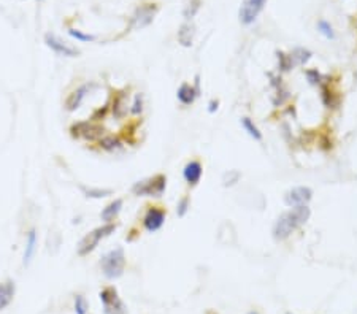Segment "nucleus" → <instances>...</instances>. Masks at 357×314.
Segmentation results:
<instances>
[{
	"mask_svg": "<svg viewBox=\"0 0 357 314\" xmlns=\"http://www.w3.org/2000/svg\"><path fill=\"white\" fill-rule=\"evenodd\" d=\"M118 228V222H103L102 225L95 227L94 230H91L89 234H86L81 241L78 243V249L76 254L79 257H86L89 256L92 251H95V247L99 246V243L110 237L111 234H115V230Z\"/></svg>",
	"mask_w": 357,
	"mask_h": 314,
	"instance_id": "f257e3e1",
	"label": "nucleus"
},
{
	"mask_svg": "<svg viewBox=\"0 0 357 314\" xmlns=\"http://www.w3.org/2000/svg\"><path fill=\"white\" fill-rule=\"evenodd\" d=\"M69 132L73 140H85L88 143H95L97 140L102 138L107 134V129L102 122H94L88 119V121L73 122Z\"/></svg>",
	"mask_w": 357,
	"mask_h": 314,
	"instance_id": "f03ea898",
	"label": "nucleus"
},
{
	"mask_svg": "<svg viewBox=\"0 0 357 314\" xmlns=\"http://www.w3.org/2000/svg\"><path fill=\"white\" fill-rule=\"evenodd\" d=\"M125 253L122 247H115V249L108 251L102 260H100V268L105 278L108 279H118L124 275L125 270Z\"/></svg>",
	"mask_w": 357,
	"mask_h": 314,
	"instance_id": "7ed1b4c3",
	"label": "nucleus"
},
{
	"mask_svg": "<svg viewBox=\"0 0 357 314\" xmlns=\"http://www.w3.org/2000/svg\"><path fill=\"white\" fill-rule=\"evenodd\" d=\"M167 189V176L164 173H156L132 186L135 197H160Z\"/></svg>",
	"mask_w": 357,
	"mask_h": 314,
	"instance_id": "20e7f679",
	"label": "nucleus"
},
{
	"mask_svg": "<svg viewBox=\"0 0 357 314\" xmlns=\"http://www.w3.org/2000/svg\"><path fill=\"white\" fill-rule=\"evenodd\" d=\"M159 13V4L156 2H143L140 4L131 16V29L141 30L153 24L156 14Z\"/></svg>",
	"mask_w": 357,
	"mask_h": 314,
	"instance_id": "39448f33",
	"label": "nucleus"
},
{
	"mask_svg": "<svg viewBox=\"0 0 357 314\" xmlns=\"http://www.w3.org/2000/svg\"><path fill=\"white\" fill-rule=\"evenodd\" d=\"M165 218H167V208L164 205L151 203V205L146 206V211L141 218V225L144 230L154 234L165 224Z\"/></svg>",
	"mask_w": 357,
	"mask_h": 314,
	"instance_id": "423d86ee",
	"label": "nucleus"
},
{
	"mask_svg": "<svg viewBox=\"0 0 357 314\" xmlns=\"http://www.w3.org/2000/svg\"><path fill=\"white\" fill-rule=\"evenodd\" d=\"M99 297L103 305V314H127V306L121 300L115 286H105Z\"/></svg>",
	"mask_w": 357,
	"mask_h": 314,
	"instance_id": "0eeeda50",
	"label": "nucleus"
},
{
	"mask_svg": "<svg viewBox=\"0 0 357 314\" xmlns=\"http://www.w3.org/2000/svg\"><path fill=\"white\" fill-rule=\"evenodd\" d=\"M97 88L95 82L92 81H88V82H83V85L76 86L73 91H70L66 97V100H64V108H66L69 113H73L76 111L81 105H83V102L86 100V97Z\"/></svg>",
	"mask_w": 357,
	"mask_h": 314,
	"instance_id": "6e6552de",
	"label": "nucleus"
},
{
	"mask_svg": "<svg viewBox=\"0 0 357 314\" xmlns=\"http://www.w3.org/2000/svg\"><path fill=\"white\" fill-rule=\"evenodd\" d=\"M129 89L131 88H122V89H113L110 97V113L113 118L121 121L127 116L129 113Z\"/></svg>",
	"mask_w": 357,
	"mask_h": 314,
	"instance_id": "1a4fd4ad",
	"label": "nucleus"
},
{
	"mask_svg": "<svg viewBox=\"0 0 357 314\" xmlns=\"http://www.w3.org/2000/svg\"><path fill=\"white\" fill-rule=\"evenodd\" d=\"M267 4V0H243V4L240 7V13H238V18L240 23L243 26H251L257 16L261 14V11L264 10Z\"/></svg>",
	"mask_w": 357,
	"mask_h": 314,
	"instance_id": "9d476101",
	"label": "nucleus"
},
{
	"mask_svg": "<svg viewBox=\"0 0 357 314\" xmlns=\"http://www.w3.org/2000/svg\"><path fill=\"white\" fill-rule=\"evenodd\" d=\"M313 198V191L308 186H297L284 194V203L290 208L299 205H308Z\"/></svg>",
	"mask_w": 357,
	"mask_h": 314,
	"instance_id": "9b49d317",
	"label": "nucleus"
},
{
	"mask_svg": "<svg viewBox=\"0 0 357 314\" xmlns=\"http://www.w3.org/2000/svg\"><path fill=\"white\" fill-rule=\"evenodd\" d=\"M45 43L46 46L51 49L53 53H56L57 56H64V57H78L81 53L79 49L67 45L66 41H62L59 37H56L54 34H46L45 35Z\"/></svg>",
	"mask_w": 357,
	"mask_h": 314,
	"instance_id": "f8f14e48",
	"label": "nucleus"
},
{
	"mask_svg": "<svg viewBox=\"0 0 357 314\" xmlns=\"http://www.w3.org/2000/svg\"><path fill=\"white\" fill-rule=\"evenodd\" d=\"M294 230H297V228L294 224H292L289 214L286 211L277 219V222H275V225H273V238L277 241H286L292 234H294Z\"/></svg>",
	"mask_w": 357,
	"mask_h": 314,
	"instance_id": "ddd939ff",
	"label": "nucleus"
},
{
	"mask_svg": "<svg viewBox=\"0 0 357 314\" xmlns=\"http://www.w3.org/2000/svg\"><path fill=\"white\" fill-rule=\"evenodd\" d=\"M202 175H203V165L199 159H192L184 165L183 176L189 187H196L200 183Z\"/></svg>",
	"mask_w": 357,
	"mask_h": 314,
	"instance_id": "4468645a",
	"label": "nucleus"
},
{
	"mask_svg": "<svg viewBox=\"0 0 357 314\" xmlns=\"http://www.w3.org/2000/svg\"><path fill=\"white\" fill-rule=\"evenodd\" d=\"M121 146H122V140L119 135H115V134H105L102 138L95 141V150L103 151V153H113V151L119 150Z\"/></svg>",
	"mask_w": 357,
	"mask_h": 314,
	"instance_id": "2eb2a0df",
	"label": "nucleus"
},
{
	"mask_svg": "<svg viewBox=\"0 0 357 314\" xmlns=\"http://www.w3.org/2000/svg\"><path fill=\"white\" fill-rule=\"evenodd\" d=\"M319 88H321V100H322L324 107L329 108V110L338 108V105H340V95H338V92L326 81H324Z\"/></svg>",
	"mask_w": 357,
	"mask_h": 314,
	"instance_id": "dca6fc26",
	"label": "nucleus"
},
{
	"mask_svg": "<svg viewBox=\"0 0 357 314\" xmlns=\"http://www.w3.org/2000/svg\"><path fill=\"white\" fill-rule=\"evenodd\" d=\"M37 244H38V237H37V230L30 228L26 237V247H24V256H23V263L24 267H27L29 263L34 259L37 253Z\"/></svg>",
	"mask_w": 357,
	"mask_h": 314,
	"instance_id": "f3484780",
	"label": "nucleus"
},
{
	"mask_svg": "<svg viewBox=\"0 0 357 314\" xmlns=\"http://www.w3.org/2000/svg\"><path fill=\"white\" fill-rule=\"evenodd\" d=\"M287 214H289L292 224L296 225V228H299L308 222V219H310V216H311V210L308 205H299V206H294L292 210H289Z\"/></svg>",
	"mask_w": 357,
	"mask_h": 314,
	"instance_id": "a211bd4d",
	"label": "nucleus"
},
{
	"mask_svg": "<svg viewBox=\"0 0 357 314\" xmlns=\"http://www.w3.org/2000/svg\"><path fill=\"white\" fill-rule=\"evenodd\" d=\"M194 37H196V26H194L192 23H184L180 26V29H178V34H176V38H178V43H180L181 46L184 48H191L194 45Z\"/></svg>",
	"mask_w": 357,
	"mask_h": 314,
	"instance_id": "6ab92c4d",
	"label": "nucleus"
},
{
	"mask_svg": "<svg viewBox=\"0 0 357 314\" xmlns=\"http://www.w3.org/2000/svg\"><path fill=\"white\" fill-rule=\"evenodd\" d=\"M122 205H124L122 198H115V200H111L100 213L102 221L103 222H115L119 216L121 210H122Z\"/></svg>",
	"mask_w": 357,
	"mask_h": 314,
	"instance_id": "aec40b11",
	"label": "nucleus"
},
{
	"mask_svg": "<svg viewBox=\"0 0 357 314\" xmlns=\"http://www.w3.org/2000/svg\"><path fill=\"white\" fill-rule=\"evenodd\" d=\"M176 97H178V100H180L181 105L184 107H191L194 102H196V98L199 97L196 89H194L192 85H189V82H181V86L178 88L176 91Z\"/></svg>",
	"mask_w": 357,
	"mask_h": 314,
	"instance_id": "412c9836",
	"label": "nucleus"
},
{
	"mask_svg": "<svg viewBox=\"0 0 357 314\" xmlns=\"http://www.w3.org/2000/svg\"><path fill=\"white\" fill-rule=\"evenodd\" d=\"M311 56H313V53L306 48H294L289 53L292 67H303V65L311 59Z\"/></svg>",
	"mask_w": 357,
	"mask_h": 314,
	"instance_id": "4be33fe9",
	"label": "nucleus"
},
{
	"mask_svg": "<svg viewBox=\"0 0 357 314\" xmlns=\"http://www.w3.org/2000/svg\"><path fill=\"white\" fill-rule=\"evenodd\" d=\"M0 286H2V290H0V309H4L13 302L16 286H14V283L11 279H7L5 283L0 284Z\"/></svg>",
	"mask_w": 357,
	"mask_h": 314,
	"instance_id": "5701e85b",
	"label": "nucleus"
},
{
	"mask_svg": "<svg viewBox=\"0 0 357 314\" xmlns=\"http://www.w3.org/2000/svg\"><path fill=\"white\" fill-rule=\"evenodd\" d=\"M140 121H134V122H129L127 125H124L121 129V140L122 143H127V144H134L135 143V134H137V127H138Z\"/></svg>",
	"mask_w": 357,
	"mask_h": 314,
	"instance_id": "b1692460",
	"label": "nucleus"
},
{
	"mask_svg": "<svg viewBox=\"0 0 357 314\" xmlns=\"http://www.w3.org/2000/svg\"><path fill=\"white\" fill-rule=\"evenodd\" d=\"M241 125H243V129H245V130L248 132V135H249L251 138H254L256 141H262V138H264L262 132L259 130V127L254 124V121H253L251 118H248V116L241 118Z\"/></svg>",
	"mask_w": 357,
	"mask_h": 314,
	"instance_id": "393cba45",
	"label": "nucleus"
},
{
	"mask_svg": "<svg viewBox=\"0 0 357 314\" xmlns=\"http://www.w3.org/2000/svg\"><path fill=\"white\" fill-rule=\"evenodd\" d=\"M81 192H83L88 198H103V197H110L113 195V189H102V187H88V186H79Z\"/></svg>",
	"mask_w": 357,
	"mask_h": 314,
	"instance_id": "a878e982",
	"label": "nucleus"
},
{
	"mask_svg": "<svg viewBox=\"0 0 357 314\" xmlns=\"http://www.w3.org/2000/svg\"><path fill=\"white\" fill-rule=\"evenodd\" d=\"M200 5H202V0H186L184 4V8H183V16L184 19L189 23L194 19V16H196L200 10Z\"/></svg>",
	"mask_w": 357,
	"mask_h": 314,
	"instance_id": "bb28decb",
	"label": "nucleus"
},
{
	"mask_svg": "<svg viewBox=\"0 0 357 314\" xmlns=\"http://www.w3.org/2000/svg\"><path fill=\"white\" fill-rule=\"evenodd\" d=\"M129 111H131V114L135 118L141 116L143 111H144V95H143V92H135L132 105H131V108H129Z\"/></svg>",
	"mask_w": 357,
	"mask_h": 314,
	"instance_id": "cd10ccee",
	"label": "nucleus"
},
{
	"mask_svg": "<svg viewBox=\"0 0 357 314\" xmlns=\"http://www.w3.org/2000/svg\"><path fill=\"white\" fill-rule=\"evenodd\" d=\"M305 76L308 79L311 86H321L324 81H326V76H324L318 69H306L305 70Z\"/></svg>",
	"mask_w": 357,
	"mask_h": 314,
	"instance_id": "c85d7f7f",
	"label": "nucleus"
},
{
	"mask_svg": "<svg viewBox=\"0 0 357 314\" xmlns=\"http://www.w3.org/2000/svg\"><path fill=\"white\" fill-rule=\"evenodd\" d=\"M277 57H278V70L286 73V72H290L292 69V62H290V57L289 54H286L284 51H277Z\"/></svg>",
	"mask_w": 357,
	"mask_h": 314,
	"instance_id": "c756f323",
	"label": "nucleus"
},
{
	"mask_svg": "<svg viewBox=\"0 0 357 314\" xmlns=\"http://www.w3.org/2000/svg\"><path fill=\"white\" fill-rule=\"evenodd\" d=\"M191 208V197L187 194H184L180 200H178L176 203V214H178V218H184L187 211Z\"/></svg>",
	"mask_w": 357,
	"mask_h": 314,
	"instance_id": "7c9ffc66",
	"label": "nucleus"
},
{
	"mask_svg": "<svg viewBox=\"0 0 357 314\" xmlns=\"http://www.w3.org/2000/svg\"><path fill=\"white\" fill-rule=\"evenodd\" d=\"M318 30L321 32V34L326 37L327 40H333L335 38V32H333V27L329 21L326 19H319L318 21Z\"/></svg>",
	"mask_w": 357,
	"mask_h": 314,
	"instance_id": "2f4dec72",
	"label": "nucleus"
},
{
	"mask_svg": "<svg viewBox=\"0 0 357 314\" xmlns=\"http://www.w3.org/2000/svg\"><path fill=\"white\" fill-rule=\"evenodd\" d=\"M69 35L73 37V38L78 40V41H83V43H89V41H95V40H97L95 35L85 34V32H81V30H78V29H73V27H69Z\"/></svg>",
	"mask_w": 357,
	"mask_h": 314,
	"instance_id": "473e14b6",
	"label": "nucleus"
},
{
	"mask_svg": "<svg viewBox=\"0 0 357 314\" xmlns=\"http://www.w3.org/2000/svg\"><path fill=\"white\" fill-rule=\"evenodd\" d=\"M240 178H241V173L238 170H229L222 176V184H224V187H230V186L238 183Z\"/></svg>",
	"mask_w": 357,
	"mask_h": 314,
	"instance_id": "72a5a7b5",
	"label": "nucleus"
},
{
	"mask_svg": "<svg viewBox=\"0 0 357 314\" xmlns=\"http://www.w3.org/2000/svg\"><path fill=\"white\" fill-rule=\"evenodd\" d=\"M89 311V303L88 300L85 299V295H75V312L76 314H88Z\"/></svg>",
	"mask_w": 357,
	"mask_h": 314,
	"instance_id": "f704fd0d",
	"label": "nucleus"
},
{
	"mask_svg": "<svg viewBox=\"0 0 357 314\" xmlns=\"http://www.w3.org/2000/svg\"><path fill=\"white\" fill-rule=\"evenodd\" d=\"M108 113H110V103L103 105V107H99L97 108L92 114H91V121L94 122H102L107 116H108Z\"/></svg>",
	"mask_w": 357,
	"mask_h": 314,
	"instance_id": "c9c22d12",
	"label": "nucleus"
},
{
	"mask_svg": "<svg viewBox=\"0 0 357 314\" xmlns=\"http://www.w3.org/2000/svg\"><path fill=\"white\" fill-rule=\"evenodd\" d=\"M319 146H321V150H324V151H330L332 148H333V143H332V140H330L329 135H321Z\"/></svg>",
	"mask_w": 357,
	"mask_h": 314,
	"instance_id": "e433bc0d",
	"label": "nucleus"
},
{
	"mask_svg": "<svg viewBox=\"0 0 357 314\" xmlns=\"http://www.w3.org/2000/svg\"><path fill=\"white\" fill-rule=\"evenodd\" d=\"M218 108H219V100H215V98H213V100H209V103H208V111L209 113H215V111H218Z\"/></svg>",
	"mask_w": 357,
	"mask_h": 314,
	"instance_id": "4c0bfd02",
	"label": "nucleus"
},
{
	"mask_svg": "<svg viewBox=\"0 0 357 314\" xmlns=\"http://www.w3.org/2000/svg\"><path fill=\"white\" fill-rule=\"evenodd\" d=\"M194 89H196V92H197V95H200V75H196V78H194Z\"/></svg>",
	"mask_w": 357,
	"mask_h": 314,
	"instance_id": "58836bf2",
	"label": "nucleus"
},
{
	"mask_svg": "<svg viewBox=\"0 0 357 314\" xmlns=\"http://www.w3.org/2000/svg\"><path fill=\"white\" fill-rule=\"evenodd\" d=\"M246 314H261V312L256 311V309H253V311H249V312H246Z\"/></svg>",
	"mask_w": 357,
	"mask_h": 314,
	"instance_id": "ea45409f",
	"label": "nucleus"
},
{
	"mask_svg": "<svg viewBox=\"0 0 357 314\" xmlns=\"http://www.w3.org/2000/svg\"><path fill=\"white\" fill-rule=\"evenodd\" d=\"M206 314H218V312H215V311H206Z\"/></svg>",
	"mask_w": 357,
	"mask_h": 314,
	"instance_id": "a19ab883",
	"label": "nucleus"
},
{
	"mask_svg": "<svg viewBox=\"0 0 357 314\" xmlns=\"http://www.w3.org/2000/svg\"><path fill=\"white\" fill-rule=\"evenodd\" d=\"M286 314H294V312H286Z\"/></svg>",
	"mask_w": 357,
	"mask_h": 314,
	"instance_id": "79ce46f5",
	"label": "nucleus"
},
{
	"mask_svg": "<svg viewBox=\"0 0 357 314\" xmlns=\"http://www.w3.org/2000/svg\"><path fill=\"white\" fill-rule=\"evenodd\" d=\"M38 2H43V0H38Z\"/></svg>",
	"mask_w": 357,
	"mask_h": 314,
	"instance_id": "37998d69",
	"label": "nucleus"
},
{
	"mask_svg": "<svg viewBox=\"0 0 357 314\" xmlns=\"http://www.w3.org/2000/svg\"><path fill=\"white\" fill-rule=\"evenodd\" d=\"M0 290H2V286H0Z\"/></svg>",
	"mask_w": 357,
	"mask_h": 314,
	"instance_id": "c03bdc74",
	"label": "nucleus"
}]
</instances>
